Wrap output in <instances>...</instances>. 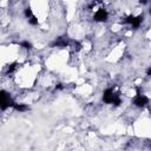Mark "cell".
<instances>
[{
	"label": "cell",
	"instance_id": "1",
	"mask_svg": "<svg viewBox=\"0 0 151 151\" xmlns=\"http://www.w3.org/2000/svg\"><path fill=\"white\" fill-rule=\"evenodd\" d=\"M103 100H104L106 104H114V105H119V104H120L119 94L114 93L111 88H107V90H105V91H104Z\"/></svg>",
	"mask_w": 151,
	"mask_h": 151
},
{
	"label": "cell",
	"instance_id": "11",
	"mask_svg": "<svg viewBox=\"0 0 151 151\" xmlns=\"http://www.w3.org/2000/svg\"><path fill=\"white\" fill-rule=\"evenodd\" d=\"M14 70H15V64H12V65H11V66L8 67V70H7V72L9 73V72H13Z\"/></svg>",
	"mask_w": 151,
	"mask_h": 151
},
{
	"label": "cell",
	"instance_id": "8",
	"mask_svg": "<svg viewBox=\"0 0 151 151\" xmlns=\"http://www.w3.org/2000/svg\"><path fill=\"white\" fill-rule=\"evenodd\" d=\"M21 46H22L24 48H26V50H29V48L32 47L31 42H28V41H22V42H21Z\"/></svg>",
	"mask_w": 151,
	"mask_h": 151
},
{
	"label": "cell",
	"instance_id": "4",
	"mask_svg": "<svg viewBox=\"0 0 151 151\" xmlns=\"http://www.w3.org/2000/svg\"><path fill=\"white\" fill-rule=\"evenodd\" d=\"M149 103V99L145 97V96H137L134 99H133V104L136 105V106H138V107H143V106H145L146 104Z\"/></svg>",
	"mask_w": 151,
	"mask_h": 151
},
{
	"label": "cell",
	"instance_id": "10",
	"mask_svg": "<svg viewBox=\"0 0 151 151\" xmlns=\"http://www.w3.org/2000/svg\"><path fill=\"white\" fill-rule=\"evenodd\" d=\"M29 24H31V25H37V24H38V19H37L35 17H31V18H29Z\"/></svg>",
	"mask_w": 151,
	"mask_h": 151
},
{
	"label": "cell",
	"instance_id": "9",
	"mask_svg": "<svg viewBox=\"0 0 151 151\" xmlns=\"http://www.w3.org/2000/svg\"><path fill=\"white\" fill-rule=\"evenodd\" d=\"M25 15H26L27 18L33 17V15H32V9H31V8H26V9H25Z\"/></svg>",
	"mask_w": 151,
	"mask_h": 151
},
{
	"label": "cell",
	"instance_id": "14",
	"mask_svg": "<svg viewBox=\"0 0 151 151\" xmlns=\"http://www.w3.org/2000/svg\"><path fill=\"white\" fill-rule=\"evenodd\" d=\"M150 13H151V9H150Z\"/></svg>",
	"mask_w": 151,
	"mask_h": 151
},
{
	"label": "cell",
	"instance_id": "2",
	"mask_svg": "<svg viewBox=\"0 0 151 151\" xmlns=\"http://www.w3.org/2000/svg\"><path fill=\"white\" fill-rule=\"evenodd\" d=\"M13 101L11 100L9 96L5 92V91H1V110H6L8 106H13Z\"/></svg>",
	"mask_w": 151,
	"mask_h": 151
},
{
	"label": "cell",
	"instance_id": "13",
	"mask_svg": "<svg viewBox=\"0 0 151 151\" xmlns=\"http://www.w3.org/2000/svg\"><path fill=\"white\" fill-rule=\"evenodd\" d=\"M55 88H58V90H60V88H61V85H60V84H59V85H58V86H57V87H55Z\"/></svg>",
	"mask_w": 151,
	"mask_h": 151
},
{
	"label": "cell",
	"instance_id": "3",
	"mask_svg": "<svg viewBox=\"0 0 151 151\" xmlns=\"http://www.w3.org/2000/svg\"><path fill=\"white\" fill-rule=\"evenodd\" d=\"M142 21H143V17H142V15H138V17L130 15V17H127L126 20H125V22L130 24V25H131L132 27H134V28H137V27L140 25Z\"/></svg>",
	"mask_w": 151,
	"mask_h": 151
},
{
	"label": "cell",
	"instance_id": "7",
	"mask_svg": "<svg viewBox=\"0 0 151 151\" xmlns=\"http://www.w3.org/2000/svg\"><path fill=\"white\" fill-rule=\"evenodd\" d=\"M54 45H57V46H66L67 45V40H58V41H55L54 42Z\"/></svg>",
	"mask_w": 151,
	"mask_h": 151
},
{
	"label": "cell",
	"instance_id": "12",
	"mask_svg": "<svg viewBox=\"0 0 151 151\" xmlns=\"http://www.w3.org/2000/svg\"><path fill=\"white\" fill-rule=\"evenodd\" d=\"M147 74H149V76H151V67L147 70Z\"/></svg>",
	"mask_w": 151,
	"mask_h": 151
},
{
	"label": "cell",
	"instance_id": "6",
	"mask_svg": "<svg viewBox=\"0 0 151 151\" xmlns=\"http://www.w3.org/2000/svg\"><path fill=\"white\" fill-rule=\"evenodd\" d=\"M13 107L17 111H20V112H24V111L28 110V106L27 105H22V104H13Z\"/></svg>",
	"mask_w": 151,
	"mask_h": 151
},
{
	"label": "cell",
	"instance_id": "5",
	"mask_svg": "<svg viewBox=\"0 0 151 151\" xmlns=\"http://www.w3.org/2000/svg\"><path fill=\"white\" fill-rule=\"evenodd\" d=\"M107 19V12L105 9H99L94 14V20L97 21H105Z\"/></svg>",
	"mask_w": 151,
	"mask_h": 151
}]
</instances>
